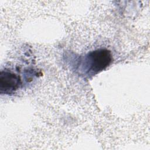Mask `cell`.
Masks as SVG:
<instances>
[{"label":"cell","mask_w":150,"mask_h":150,"mask_svg":"<svg viewBox=\"0 0 150 150\" xmlns=\"http://www.w3.org/2000/svg\"><path fill=\"white\" fill-rule=\"evenodd\" d=\"M111 52L106 49H99L87 53L81 63L82 71L90 76H93L106 69L111 63Z\"/></svg>","instance_id":"cell-1"},{"label":"cell","mask_w":150,"mask_h":150,"mask_svg":"<svg viewBox=\"0 0 150 150\" xmlns=\"http://www.w3.org/2000/svg\"><path fill=\"white\" fill-rule=\"evenodd\" d=\"M22 84L19 75L8 70H2L0 73V92L1 94L14 93Z\"/></svg>","instance_id":"cell-2"}]
</instances>
